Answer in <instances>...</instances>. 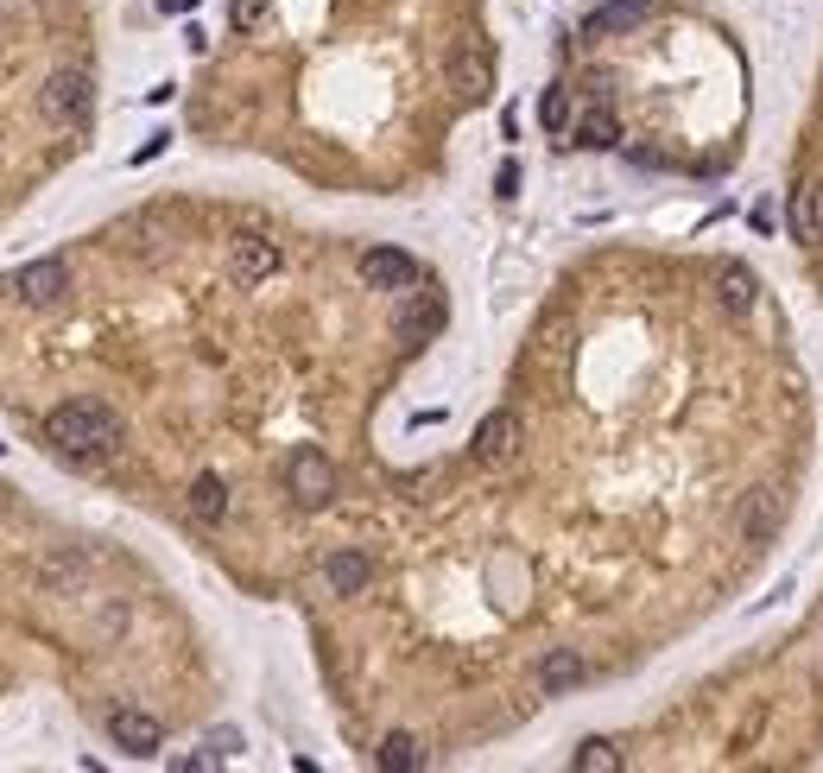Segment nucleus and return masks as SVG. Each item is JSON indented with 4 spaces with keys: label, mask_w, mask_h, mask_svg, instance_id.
<instances>
[{
    "label": "nucleus",
    "mask_w": 823,
    "mask_h": 773,
    "mask_svg": "<svg viewBox=\"0 0 823 773\" xmlns=\"http://www.w3.org/2000/svg\"><path fill=\"white\" fill-rule=\"evenodd\" d=\"M285 489H292L298 508H330L336 501V464L317 444H298V450L285 457Z\"/></svg>",
    "instance_id": "f03ea898"
},
{
    "label": "nucleus",
    "mask_w": 823,
    "mask_h": 773,
    "mask_svg": "<svg viewBox=\"0 0 823 773\" xmlns=\"http://www.w3.org/2000/svg\"><path fill=\"white\" fill-rule=\"evenodd\" d=\"M64 292H70V266H64V260H52V254L26 260V266L13 273V298H20V305H57Z\"/></svg>",
    "instance_id": "39448f33"
},
{
    "label": "nucleus",
    "mask_w": 823,
    "mask_h": 773,
    "mask_svg": "<svg viewBox=\"0 0 823 773\" xmlns=\"http://www.w3.org/2000/svg\"><path fill=\"white\" fill-rule=\"evenodd\" d=\"M494 184H501V197H514V190H519V165H501V178H494Z\"/></svg>",
    "instance_id": "5701e85b"
},
{
    "label": "nucleus",
    "mask_w": 823,
    "mask_h": 773,
    "mask_svg": "<svg viewBox=\"0 0 823 773\" xmlns=\"http://www.w3.org/2000/svg\"><path fill=\"white\" fill-rule=\"evenodd\" d=\"M45 444L70 464H108L121 450V418L102 400H64L45 413Z\"/></svg>",
    "instance_id": "f257e3e1"
},
{
    "label": "nucleus",
    "mask_w": 823,
    "mask_h": 773,
    "mask_svg": "<svg viewBox=\"0 0 823 773\" xmlns=\"http://www.w3.org/2000/svg\"><path fill=\"white\" fill-rule=\"evenodd\" d=\"M266 20V0H234V26L248 32V26H260Z\"/></svg>",
    "instance_id": "4be33fe9"
},
{
    "label": "nucleus",
    "mask_w": 823,
    "mask_h": 773,
    "mask_svg": "<svg viewBox=\"0 0 823 773\" xmlns=\"http://www.w3.org/2000/svg\"><path fill=\"white\" fill-rule=\"evenodd\" d=\"M583 678H590V660H583L577 646H551V653L539 660V692H545V697H564V692H577Z\"/></svg>",
    "instance_id": "9d476101"
},
{
    "label": "nucleus",
    "mask_w": 823,
    "mask_h": 773,
    "mask_svg": "<svg viewBox=\"0 0 823 773\" xmlns=\"http://www.w3.org/2000/svg\"><path fill=\"white\" fill-rule=\"evenodd\" d=\"M514 450H519V418L514 413H489L475 425V457H482V464H507Z\"/></svg>",
    "instance_id": "ddd939ff"
},
{
    "label": "nucleus",
    "mask_w": 823,
    "mask_h": 773,
    "mask_svg": "<svg viewBox=\"0 0 823 773\" xmlns=\"http://www.w3.org/2000/svg\"><path fill=\"white\" fill-rule=\"evenodd\" d=\"M786 229H792L798 248H817L823 241V178H804L786 204Z\"/></svg>",
    "instance_id": "1a4fd4ad"
},
{
    "label": "nucleus",
    "mask_w": 823,
    "mask_h": 773,
    "mask_svg": "<svg viewBox=\"0 0 823 773\" xmlns=\"http://www.w3.org/2000/svg\"><path fill=\"white\" fill-rule=\"evenodd\" d=\"M570 767L577 773H621V748L608 742V736H590V742H577Z\"/></svg>",
    "instance_id": "6ab92c4d"
},
{
    "label": "nucleus",
    "mask_w": 823,
    "mask_h": 773,
    "mask_svg": "<svg viewBox=\"0 0 823 773\" xmlns=\"http://www.w3.org/2000/svg\"><path fill=\"white\" fill-rule=\"evenodd\" d=\"M450 89H457L463 102H482L494 89V57L482 39H457V52H450Z\"/></svg>",
    "instance_id": "20e7f679"
},
{
    "label": "nucleus",
    "mask_w": 823,
    "mask_h": 773,
    "mask_svg": "<svg viewBox=\"0 0 823 773\" xmlns=\"http://www.w3.org/2000/svg\"><path fill=\"white\" fill-rule=\"evenodd\" d=\"M393 330L406 336V342L438 336V330H443V298H438V292H418V285H412V298L399 305V324H393Z\"/></svg>",
    "instance_id": "f8f14e48"
},
{
    "label": "nucleus",
    "mask_w": 823,
    "mask_h": 773,
    "mask_svg": "<svg viewBox=\"0 0 823 773\" xmlns=\"http://www.w3.org/2000/svg\"><path fill=\"white\" fill-rule=\"evenodd\" d=\"M361 280L374 285V292H412L425 273H418V260L406 248H367L361 254Z\"/></svg>",
    "instance_id": "423d86ee"
},
{
    "label": "nucleus",
    "mask_w": 823,
    "mask_h": 773,
    "mask_svg": "<svg viewBox=\"0 0 823 773\" xmlns=\"http://www.w3.org/2000/svg\"><path fill=\"white\" fill-rule=\"evenodd\" d=\"M646 13H652V0H602L590 20H583V32H590V39H602V32H627V26H640Z\"/></svg>",
    "instance_id": "dca6fc26"
},
{
    "label": "nucleus",
    "mask_w": 823,
    "mask_h": 773,
    "mask_svg": "<svg viewBox=\"0 0 823 773\" xmlns=\"http://www.w3.org/2000/svg\"><path fill=\"white\" fill-rule=\"evenodd\" d=\"M323 584H330L336 596H361L367 584H374V558H367V552H355V545H342V552H330V558H323Z\"/></svg>",
    "instance_id": "9b49d317"
},
{
    "label": "nucleus",
    "mask_w": 823,
    "mask_h": 773,
    "mask_svg": "<svg viewBox=\"0 0 823 773\" xmlns=\"http://www.w3.org/2000/svg\"><path fill=\"white\" fill-rule=\"evenodd\" d=\"M418 761H425V748H418V736H406V729H393V736L381 742V767L386 773H412Z\"/></svg>",
    "instance_id": "aec40b11"
},
{
    "label": "nucleus",
    "mask_w": 823,
    "mask_h": 773,
    "mask_svg": "<svg viewBox=\"0 0 823 773\" xmlns=\"http://www.w3.org/2000/svg\"><path fill=\"white\" fill-rule=\"evenodd\" d=\"M89 102H96L89 70H52L45 89H39V115H45L52 128H77V121H89Z\"/></svg>",
    "instance_id": "7ed1b4c3"
},
{
    "label": "nucleus",
    "mask_w": 823,
    "mask_h": 773,
    "mask_svg": "<svg viewBox=\"0 0 823 773\" xmlns=\"http://www.w3.org/2000/svg\"><path fill=\"white\" fill-rule=\"evenodd\" d=\"M190 514L204 520V526H216V520L229 514V482H222L216 469H204V476L190 482Z\"/></svg>",
    "instance_id": "a211bd4d"
},
{
    "label": "nucleus",
    "mask_w": 823,
    "mask_h": 773,
    "mask_svg": "<svg viewBox=\"0 0 823 773\" xmlns=\"http://www.w3.org/2000/svg\"><path fill=\"white\" fill-rule=\"evenodd\" d=\"M570 140H577V146H590V153H615V146H621L615 108H608V102L583 108V115H577V128H570Z\"/></svg>",
    "instance_id": "4468645a"
},
{
    "label": "nucleus",
    "mask_w": 823,
    "mask_h": 773,
    "mask_svg": "<svg viewBox=\"0 0 823 773\" xmlns=\"http://www.w3.org/2000/svg\"><path fill=\"white\" fill-rule=\"evenodd\" d=\"M779 514H786V501H779V489H754L742 501V533H754V540H767V533H779Z\"/></svg>",
    "instance_id": "f3484780"
},
{
    "label": "nucleus",
    "mask_w": 823,
    "mask_h": 773,
    "mask_svg": "<svg viewBox=\"0 0 823 773\" xmlns=\"http://www.w3.org/2000/svg\"><path fill=\"white\" fill-rule=\"evenodd\" d=\"M716 298H722L728 317H747V311L760 305V280H754L747 266H722V273H716Z\"/></svg>",
    "instance_id": "2eb2a0df"
},
{
    "label": "nucleus",
    "mask_w": 823,
    "mask_h": 773,
    "mask_svg": "<svg viewBox=\"0 0 823 773\" xmlns=\"http://www.w3.org/2000/svg\"><path fill=\"white\" fill-rule=\"evenodd\" d=\"M108 736H114V748L121 754H133V761H153L158 754V717H146V710H133V704H121L114 717H108Z\"/></svg>",
    "instance_id": "6e6552de"
},
{
    "label": "nucleus",
    "mask_w": 823,
    "mask_h": 773,
    "mask_svg": "<svg viewBox=\"0 0 823 773\" xmlns=\"http://www.w3.org/2000/svg\"><path fill=\"white\" fill-rule=\"evenodd\" d=\"M539 128H545V133H570V128H577L570 89H545V96H539Z\"/></svg>",
    "instance_id": "412c9836"
},
{
    "label": "nucleus",
    "mask_w": 823,
    "mask_h": 773,
    "mask_svg": "<svg viewBox=\"0 0 823 773\" xmlns=\"http://www.w3.org/2000/svg\"><path fill=\"white\" fill-rule=\"evenodd\" d=\"M229 273L234 285H260L279 273V241H266V235H234L229 241Z\"/></svg>",
    "instance_id": "0eeeda50"
}]
</instances>
